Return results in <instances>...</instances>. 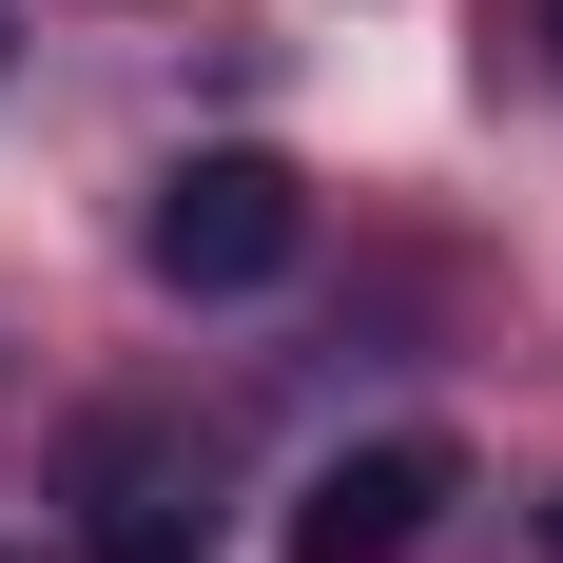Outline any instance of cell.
Segmentation results:
<instances>
[{
    "instance_id": "cell-2",
    "label": "cell",
    "mask_w": 563,
    "mask_h": 563,
    "mask_svg": "<svg viewBox=\"0 0 563 563\" xmlns=\"http://www.w3.org/2000/svg\"><path fill=\"white\" fill-rule=\"evenodd\" d=\"M448 486H466V466L428 448V428H389V448H350V466L291 486V563H408L428 525H448Z\"/></svg>"
},
{
    "instance_id": "cell-4",
    "label": "cell",
    "mask_w": 563,
    "mask_h": 563,
    "mask_svg": "<svg viewBox=\"0 0 563 563\" xmlns=\"http://www.w3.org/2000/svg\"><path fill=\"white\" fill-rule=\"evenodd\" d=\"M544 40H563V0H544Z\"/></svg>"
},
{
    "instance_id": "cell-3",
    "label": "cell",
    "mask_w": 563,
    "mask_h": 563,
    "mask_svg": "<svg viewBox=\"0 0 563 563\" xmlns=\"http://www.w3.org/2000/svg\"><path fill=\"white\" fill-rule=\"evenodd\" d=\"M98 563H195V525H175L156 466H117V506H98Z\"/></svg>"
},
{
    "instance_id": "cell-5",
    "label": "cell",
    "mask_w": 563,
    "mask_h": 563,
    "mask_svg": "<svg viewBox=\"0 0 563 563\" xmlns=\"http://www.w3.org/2000/svg\"><path fill=\"white\" fill-rule=\"evenodd\" d=\"M544 544H563V506H544Z\"/></svg>"
},
{
    "instance_id": "cell-1",
    "label": "cell",
    "mask_w": 563,
    "mask_h": 563,
    "mask_svg": "<svg viewBox=\"0 0 563 563\" xmlns=\"http://www.w3.org/2000/svg\"><path fill=\"white\" fill-rule=\"evenodd\" d=\"M291 253H311L291 156H195V175L156 195V291H273Z\"/></svg>"
}]
</instances>
